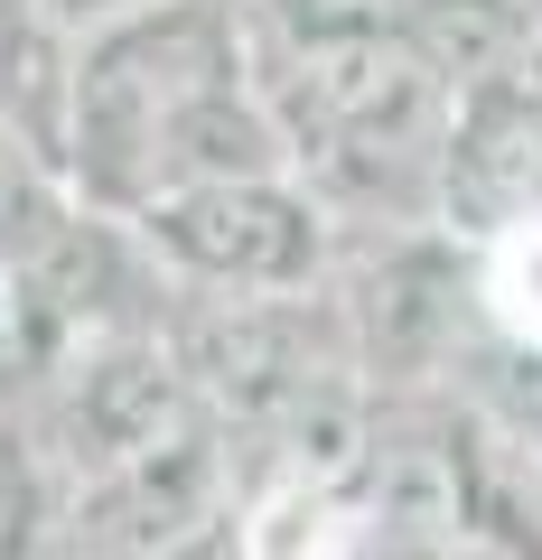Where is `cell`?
I'll use <instances>...</instances> for the list:
<instances>
[{
	"label": "cell",
	"instance_id": "1",
	"mask_svg": "<svg viewBox=\"0 0 542 560\" xmlns=\"http://www.w3.org/2000/svg\"><path fill=\"white\" fill-rule=\"evenodd\" d=\"M57 168L76 206L122 224L178 187L290 178V140L253 84L234 0H141L84 28L66 66Z\"/></svg>",
	"mask_w": 542,
	"mask_h": 560
},
{
	"label": "cell",
	"instance_id": "2",
	"mask_svg": "<svg viewBox=\"0 0 542 560\" xmlns=\"http://www.w3.org/2000/svg\"><path fill=\"white\" fill-rule=\"evenodd\" d=\"M131 234L178 300H300V290H327V261H337V224L300 178L178 187L141 206Z\"/></svg>",
	"mask_w": 542,
	"mask_h": 560
},
{
	"label": "cell",
	"instance_id": "3",
	"mask_svg": "<svg viewBox=\"0 0 542 560\" xmlns=\"http://www.w3.org/2000/svg\"><path fill=\"white\" fill-rule=\"evenodd\" d=\"M243 504V458L224 430L150 448L131 467H103L76 486L66 514V560H206Z\"/></svg>",
	"mask_w": 542,
	"mask_h": 560
},
{
	"label": "cell",
	"instance_id": "4",
	"mask_svg": "<svg viewBox=\"0 0 542 560\" xmlns=\"http://www.w3.org/2000/svg\"><path fill=\"white\" fill-rule=\"evenodd\" d=\"M393 47L440 84L449 103L496 94L533 66L542 10L533 0H393Z\"/></svg>",
	"mask_w": 542,
	"mask_h": 560
},
{
	"label": "cell",
	"instance_id": "5",
	"mask_svg": "<svg viewBox=\"0 0 542 560\" xmlns=\"http://www.w3.org/2000/svg\"><path fill=\"white\" fill-rule=\"evenodd\" d=\"M356 551H365L356 495L290 486V477H243V504L224 523V560H356Z\"/></svg>",
	"mask_w": 542,
	"mask_h": 560
},
{
	"label": "cell",
	"instance_id": "6",
	"mask_svg": "<svg viewBox=\"0 0 542 560\" xmlns=\"http://www.w3.org/2000/svg\"><path fill=\"white\" fill-rule=\"evenodd\" d=\"M66 206H76V197H66V168L47 160L38 140L0 131V271L38 253V243L66 224Z\"/></svg>",
	"mask_w": 542,
	"mask_h": 560
},
{
	"label": "cell",
	"instance_id": "7",
	"mask_svg": "<svg viewBox=\"0 0 542 560\" xmlns=\"http://www.w3.org/2000/svg\"><path fill=\"white\" fill-rule=\"evenodd\" d=\"M356 560H440V551H412V541H383V533H365V551Z\"/></svg>",
	"mask_w": 542,
	"mask_h": 560
},
{
	"label": "cell",
	"instance_id": "8",
	"mask_svg": "<svg viewBox=\"0 0 542 560\" xmlns=\"http://www.w3.org/2000/svg\"><path fill=\"white\" fill-rule=\"evenodd\" d=\"M523 430H533V458H542V420H523Z\"/></svg>",
	"mask_w": 542,
	"mask_h": 560
},
{
	"label": "cell",
	"instance_id": "9",
	"mask_svg": "<svg viewBox=\"0 0 542 560\" xmlns=\"http://www.w3.org/2000/svg\"><path fill=\"white\" fill-rule=\"evenodd\" d=\"M0 448H10V420H0Z\"/></svg>",
	"mask_w": 542,
	"mask_h": 560
}]
</instances>
